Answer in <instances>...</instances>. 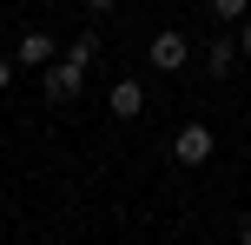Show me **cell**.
Masks as SVG:
<instances>
[{
	"instance_id": "8fae6325",
	"label": "cell",
	"mask_w": 251,
	"mask_h": 245,
	"mask_svg": "<svg viewBox=\"0 0 251 245\" xmlns=\"http://www.w3.org/2000/svg\"><path fill=\"white\" fill-rule=\"evenodd\" d=\"M238 245H251V212H245V219H238Z\"/></svg>"
},
{
	"instance_id": "ba28073f",
	"label": "cell",
	"mask_w": 251,
	"mask_h": 245,
	"mask_svg": "<svg viewBox=\"0 0 251 245\" xmlns=\"http://www.w3.org/2000/svg\"><path fill=\"white\" fill-rule=\"evenodd\" d=\"M212 13H218V20H245L251 0H212Z\"/></svg>"
},
{
	"instance_id": "4fadbf2b",
	"label": "cell",
	"mask_w": 251,
	"mask_h": 245,
	"mask_svg": "<svg viewBox=\"0 0 251 245\" xmlns=\"http://www.w3.org/2000/svg\"><path fill=\"white\" fill-rule=\"evenodd\" d=\"M0 40H7V33H0Z\"/></svg>"
},
{
	"instance_id": "8992f818",
	"label": "cell",
	"mask_w": 251,
	"mask_h": 245,
	"mask_svg": "<svg viewBox=\"0 0 251 245\" xmlns=\"http://www.w3.org/2000/svg\"><path fill=\"white\" fill-rule=\"evenodd\" d=\"M231 66H238V40H225V33H218L212 47H205V73H212V80H225Z\"/></svg>"
},
{
	"instance_id": "6da1fadb",
	"label": "cell",
	"mask_w": 251,
	"mask_h": 245,
	"mask_svg": "<svg viewBox=\"0 0 251 245\" xmlns=\"http://www.w3.org/2000/svg\"><path fill=\"white\" fill-rule=\"evenodd\" d=\"M146 60L159 66V73H185V60H192V40L178 33V27H165V33H152V47H146Z\"/></svg>"
},
{
	"instance_id": "7a4b0ae2",
	"label": "cell",
	"mask_w": 251,
	"mask_h": 245,
	"mask_svg": "<svg viewBox=\"0 0 251 245\" xmlns=\"http://www.w3.org/2000/svg\"><path fill=\"white\" fill-rule=\"evenodd\" d=\"M212 126H205V119H192V126H178L172 133V159H178V166H205V159H212Z\"/></svg>"
},
{
	"instance_id": "30bf717a",
	"label": "cell",
	"mask_w": 251,
	"mask_h": 245,
	"mask_svg": "<svg viewBox=\"0 0 251 245\" xmlns=\"http://www.w3.org/2000/svg\"><path fill=\"white\" fill-rule=\"evenodd\" d=\"M7 86H13V60L0 53V93H7Z\"/></svg>"
},
{
	"instance_id": "7c38bea8",
	"label": "cell",
	"mask_w": 251,
	"mask_h": 245,
	"mask_svg": "<svg viewBox=\"0 0 251 245\" xmlns=\"http://www.w3.org/2000/svg\"><path fill=\"white\" fill-rule=\"evenodd\" d=\"M86 7H93V13H106V7H119V0H86Z\"/></svg>"
},
{
	"instance_id": "9c48e42d",
	"label": "cell",
	"mask_w": 251,
	"mask_h": 245,
	"mask_svg": "<svg viewBox=\"0 0 251 245\" xmlns=\"http://www.w3.org/2000/svg\"><path fill=\"white\" fill-rule=\"evenodd\" d=\"M238 53H251V13L238 20Z\"/></svg>"
},
{
	"instance_id": "52a82bcc",
	"label": "cell",
	"mask_w": 251,
	"mask_h": 245,
	"mask_svg": "<svg viewBox=\"0 0 251 245\" xmlns=\"http://www.w3.org/2000/svg\"><path fill=\"white\" fill-rule=\"evenodd\" d=\"M60 60H66V66H79V73H86V66H93V60H100V40H93V33H79V40H73V47H66V53H60Z\"/></svg>"
},
{
	"instance_id": "5b68a950",
	"label": "cell",
	"mask_w": 251,
	"mask_h": 245,
	"mask_svg": "<svg viewBox=\"0 0 251 245\" xmlns=\"http://www.w3.org/2000/svg\"><path fill=\"white\" fill-rule=\"evenodd\" d=\"M106 106H113V119H139L146 113V86H139V80H113Z\"/></svg>"
},
{
	"instance_id": "3957f363",
	"label": "cell",
	"mask_w": 251,
	"mask_h": 245,
	"mask_svg": "<svg viewBox=\"0 0 251 245\" xmlns=\"http://www.w3.org/2000/svg\"><path fill=\"white\" fill-rule=\"evenodd\" d=\"M40 86H47V100H53V106H66V100H79L86 73H79V66H66V60H53V66H40Z\"/></svg>"
},
{
	"instance_id": "277c9868",
	"label": "cell",
	"mask_w": 251,
	"mask_h": 245,
	"mask_svg": "<svg viewBox=\"0 0 251 245\" xmlns=\"http://www.w3.org/2000/svg\"><path fill=\"white\" fill-rule=\"evenodd\" d=\"M53 60H60V47H53V33H47V27L20 33V47H13V66H33V73H40V66H53Z\"/></svg>"
}]
</instances>
